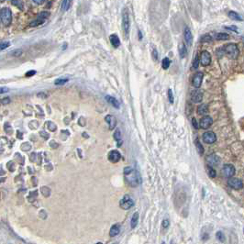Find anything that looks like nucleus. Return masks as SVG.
<instances>
[{
	"label": "nucleus",
	"mask_w": 244,
	"mask_h": 244,
	"mask_svg": "<svg viewBox=\"0 0 244 244\" xmlns=\"http://www.w3.org/2000/svg\"><path fill=\"white\" fill-rule=\"evenodd\" d=\"M168 96H169V101L170 103H173V95H172V89H169L168 90Z\"/></svg>",
	"instance_id": "nucleus-40"
},
{
	"label": "nucleus",
	"mask_w": 244,
	"mask_h": 244,
	"mask_svg": "<svg viewBox=\"0 0 244 244\" xmlns=\"http://www.w3.org/2000/svg\"><path fill=\"white\" fill-rule=\"evenodd\" d=\"M212 124H213V119H212L211 117H209V116H204L201 118L200 122H199V126L203 130L208 129Z\"/></svg>",
	"instance_id": "nucleus-11"
},
{
	"label": "nucleus",
	"mask_w": 244,
	"mask_h": 244,
	"mask_svg": "<svg viewBox=\"0 0 244 244\" xmlns=\"http://www.w3.org/2000/svg\"><path fill=\"white\" fill-rule=\"evenodd\" d=\"M211 63V55L208 51L204 50L201 52V56L199 59V63H201V65L203 66H207L209 65Z\"/></svg>",
	"instance_id": "nucleus-10"
},
{
	"label": "nucleus",
	"mask_w": 244,
	"mask_h": 244,
	"mask_svg": "<svg viewBox=\"0 0 244 244\" xmlns=\"http://www.w3.org/2000/svg\"><path fill=\"white\" fill-rule=\"evenodd\" d=\"M122 29L126 36H129L130 29V19L128 8H124L122 10Z\"/></svg>",
	"instance_id": "nucleus-4"
},
{
	"label": "nucleus",
	"mask_w": 244,
	"mask_h": 244,
	"mask_svg": "<svg viewBox=\"0 0 244 244\" xmlns=\"http://www.w3.org/2000/svg\"><path fill=\"white\" fill-rule=\"evenodd\" d=\"M10 102H11V100L9 97H4L2 99H0V105H2V106H6V105L9 104Z\"/></svg>",
	"instance_id": "nucleus-35"
},
{
	"label": "nucleus",
	"mask_w": 244,
	"mask_h": 244,
	"mask_svg": "<svg viewBox=\"0 0 244 244\" xmlns=\"http://www.w3.org/2000/svg\"><path fill=\"white\" fill-rule=\"evenodd\" d=\"M207 172H208V175L210 176L211 178H215L216 176H217V172H216V171H215V169L213 168V167H211V166H208L207 167Z\"/></svg>",
	"instance_id": "nucleus-29"
},
{
	"label": "nucleus",
	"mask_w": 244,
	"mask_h": 244,
	"mask_svg": "<svg viewBox=\"0 0 244 244\" xmlns=\"http://www.w3.org/2000/svg\"><path fill=\"white\" fill-rule=\"evenodd\" d=\"M139 40H142V32L139 30Z\"/></svg>",
	"instance_id": "nucleus-52"
},
{
	"label": "nucleus",
	"mask_w": 244,
	"mask_h": 244,
	"mask_svg": "<svg viewBox=\"0 0 244 244\" xmlns=\"http://www.w3.org/2000/svg\"><path fill=\"white\" fill-rule=\"evenodd\" d=\"M135 205L134 200L132 199V197L129 195H126L122 197V199L119 202V206L121 208H123L124 210H128V209L131 208L133 206Z\"/></svg>",
	"instance_id": "nucleus-6"
},
{
	"label": "nucleus",
	"mask_w": 244,
	"mask_h": 244,
	"mask_svg": "<svg viewBox=\"0 0 244 244\" xmlns=\"http://www.w3.org/2000/svg\"><path fill=\"white\" fill-rule=\"evenodd\" d=\"M170 64H171V61L169 60V58H164L162 62V66L164 70H167L169 68Z\"/></svg>",
	"instance_id": "nucleus-30"
},
{
	"label": "nucleus",
	"mask_w": 244,
	"mask_h": 244,
	"mask_svg": "<svg viewBox=\"0 0 244 244\" xmlns=\"http://www.w3.org/2000/svg\"><path fill=\"white\" fill-rule=\"evenodd\" d=\"M192 125L194 126V128H195L196 130L199 129V128H198V125H197V119H196L195 117L192 118Z\"/></svg>",
	"instance_id": "nucleus-45"
},
{
	"label": "nucleus",
	"mask_w": 244,
	"mask_h": 244,
	"mask_svg": "<svg viewBox=\"0 0 244 244\" xmlns=\"http://www.w3.org/2000/svg\"><path fill=\"white\" fill-rule=\"evenodd\" d=\"M37 96H38V97H40V98H46V97H47V94H45V93L41 92V93L37 94Z\"/></svg>",
	"instance_id": "nucleus-49"
},
{
	"label": "nucleus",
	"mask_w": 244,
	"mask_h": 244,
	"mask_svg": "<svg viewBox=\"0 0 244 244\" xmlns=\"http://www.w3.org/2000/svg\"><path fill=\"white\" fill-rule=\"evenodd\" d=\"M40 134H41V136L42 137V138H44V139H49V134L48 133H46L45 131H41L40 132Z\"/></svg>",
	"instance_id": "nucleus-47"
},
{
	"label": "nucleus",
	"mask_w": 244,
	"mask_h": 244,
	"mask_svg": "<svg viewBox=\"0 0 244 244\" xmlns=\"http://www.w3.org/2000/svg\"><path fill=\"white\" fill-rule=\"evenodd\" d=\"M12 4L17 6V8H20V9L23 8V4L21 2V0H12Z\"/></svg>",
	"instance_id": "nucleus-33"
},
{
	"label": "nucleus",
	"mask_w": 244,
	"mask_h": 244,
	"mask_svg": "<svg viewBox=\"0 0 244 244\" xmlns=\"http://www.w3.org/2000/svg\"><path fill=\"white\" fill-rule=\"evenodd\" d=\"M229 17H230L231 20H237V21H242V17L235 11H230L229 12Z\"/></svg>",
	"instance_id": "nucleus-25"
},
{
	"label": "nucleus",
	"mask_w": 244,
	"mask_h": 244,
	"mask_svg": "<svg viewBox=\"0 0 244 244\" xmlns=\"http://www.w3.org/2000/svg\"><path fill=\"white\" fill-rule=\"evenodd\" d=\"M120 158H121V155H120V153L117 151H115L114 150V151H111L108 153V160H109V162H111L113 163H117L120 160Z\"/></svg>",
	"instance_id": "nucleus-16"
},
{
	"label": "nucleus",
	"mask_w": 244,
	"mask_h": 244,
	"mask_svg": "<svg viewBox=\"0 0 244 244\" xmlns=\"http://www.w3.org/2000/svg\"><path fill=\"white\" fill-rule=\"evenodd\" d=\"M235 172H236V169L232 164H229V163L225 164L222 168V174L227 178L233 177Z\"/></svg>",
	"instance_id": "nucleus-8"
},
{
	"label": "nucleus",
	"mask_w": 244,
	"mask_h": 244,
	"mask_svg": "<svg viewBox=\"0 0 244 244\" xmlns=\"http://www.w3.org/2000/svg\"><path fill=\"white\" fill-rule=\"evenodd\" d=\"M223 51L225 52L227 55H228L229 58L233 59V60L237 59L239 57V47L235 43H230L228 45H226L223 48Z\"/></svg>",
	"instance_id": "nucleus-3"
},
{
	"label": "nucleus",
	"mask_w": 244,
	"mask_h": 244,
	"mask_svg": "<svg viewBox=\"0 0 244 244\" xmlns=\"http://www.w3.org/2000/svg\"><path fill=\"white\" fill-rule=\"evenodd\" d=\"M114 139L117 142H120L121 141V132L119 130H117L114 133Z\"/></svg>",
	"instance_id": "nucleus-34"
},
{
	"label": "nucleus",
	"mask_w": 244,
	"mask_h": 244,
	"mask_svg": "<svg viewBox=\"0 0 244 244\" xmlns=\"http://www.w3.org/2000/svg\"><path fill=\"white\" fill-rule=\"evenodd\" d=\"M105 120H106V122L108 123L109 130H113V129L116 128V126H117V118H116L115 116L108 115L106 117V118H105Z\"/></svg>",
	"instance_id": "nucleus-17"
},
{
	"label": "nucleus",
	"mask_w": 244,
	"mask_h": 244,
	"mask_svg": "<svg viewBox=\"0 0 244 244\" xmlns=\"http://www.w3.org/2000/svg\"><path fill=\"white\" fill-rule=\"evenodd\" d=\"M198 65H199V58H198V55H197V57L193 63V66H194V68H197Z\"/></svg>",
	"instance_id": "nucleus-42"
},
{
	"label": "nucleus",
	"mask_w": 244,
	"mask_h": 244,
	"mask_svg": "<svg viewBox=\"0 0 244 244\" xmlns=\"http://www.w3.org/2000/svg\"><path fill=\"white\" fill-rule=\"evenodd\" d=\"M35 74H36V71H29V72H27L26 73V75H25V76L26 77H31V76H33V75H35Z\"/></svg>",
	"instance_id": "nucleus-44"
},
{
	"label": "nucleus",
	"mask_w": 244,
	"mask_h": 244,
	"mask_svg": "<svg viewBox=\"0 0 244 244\" xmlns=\"http://www.w3.org/2000/svg\"><path fill=\"white\" fill-rule=\"evenodd\" d=\"M228 185L235 190H239L243 187V183L240 179L230 177L228 180Z\"/></svg>",
	"instance_id": "nucleus-9"
},
{
	"label": "nucleus",
	"mask_w": 244,
	"mask_h": 244,
	"mask_svg": "<svg viewBox=\"0 0 244 244\" xmlns=\"http://www.w3.org/2000/svg\"><path fill=\"white\" fill-rule=\"evenodd\" d=\"M109 40H110V42H111V44L113 45V47H115V48L119 47V45H120V40H119V38L117 37V35H116V34L110 35Z\"/></svg>",
	"instance_id": "nucleus-19"
},
{
	"label": "nucleus",
	"mask_w": 244,
	"mask_h": 244,
	"mask_svg": "<svg viewBox=\"0 0 244 244\" xmlns=\"http://www.w3.org/2000/svg\"><path fill=\"white\" fill-rule=\"evenodd\" d=\"M10 46V42L9 41H4L0 43V50H3L5 49H7L8 47Z\"/></svg>",
	"instance_id": "nucleus-36"
},
{
	"label": "nucleus",
	"mask_w": 244,
	"mask_h": 244,
	"mask_svg": "<svg viewBox=\"0 0 244 244\" xmlns=\"http://www.w3.org/2000/svg\"><path fill=\"white\" fill-rule=\"evenodd\" d=\"M206 162L208 163V166H211V167H215V166H218L220 163V159L219 157L216 154H210L207 156L206 158Z\"/></svg>",
	"instance_id": "nucleus-12"
},
{
	"label": "nucleus",
	"mask_w": 244,
	"mask_h": 244,
	"mask_svg": "<svg viewBox=\"0 0 244 244\" xmlns=\"http://www.w3.org/2000/svg\"><path fill=\"white\" fill-rule=\"evenodd\" d=\"M120 232V226L118 224H115L111 227L110 231H109V236L110 237H115L117 235H118Z\"/></svg>",
	"instance_id": "nucleus-20"
},
{
	"label": "nucleus",
	"mask_w": 244,
	"mask_h": 244,
	"mask_svg": "<svg viewBox=\"0 0 244 244\" xmlns=\"http://www.w3.org/2000/svg\"><path fill=\"white\" fill-rule=\"evenodd\" d=\"M215 37L218 41H227L230 39V35L227 33H224V32H219V33L216 34Z\"/></svg>",
	"instance_id": "nucleus-23"
},
{
	"label": "nucleus",
	"mask_w": 244,
	"mask_h": 244,
	"mask_svg": "<svg viewBox=\"0 0 244 244\" xmlns=\"http://www.w3.org/2000/svg\"><path fill=\"white\" fill-rule=\"evenodd\" d=\"M152 58L154 61H158V58H159V55H158V51H157V50H152Z\"/></svg>",
	"instance_id": "nucleus-39"
},
{
	"label": "nucleus",
	"mask_w": 244,
	"mask_h": 244,
	"mask_svg": "<svg viewBox=\"0 0 244 244\" xmlns=\"http://www.w3.org/2000/svg\"><path fill=\"white\" fill-rule=\"evenodd\" d=\"M216 236H217V238H218V239L219 241H224L225 240V236H224V234H223L222 231H218L217 234H216Z\"/></svg>",
	"instance_id": "nucleus-37"
},
{
	"label": "nucleus",
	"mask_w": 244,
	"mask_h": 244,
	"mask_svg": "<svg viewBox=\"0 0 244 244\" xmlns=\"http://www.w3.org/2000/svg\"><path fill=\"white\" fill-rule=\"evenodd\" d=\"M50 17V12L48 11H42L39 14V16L37 17L36 20H34L30 24L29 26L30 27H37V26H40L41 24H43L45 22V20L48 19Z\"/></svg>",
	"instance_id": "nucleus-5"
},
{
	"label": "nucleus",
	"mask_w": 244,
	"mask_h": 244,
	"mask_svg": "<svg viewBox=\"0 0 244 244\" xmlns=\"http://www.w3.org/2000/svg\"><path fill=\"white\" fill-rule=\"evenodd\" d=\"M227 29H229V30H232L236 33H238V28L236 26H230V27H225Z\"/></svg>",
	"instance_id": "nucleus-43"
},
{
	"label": "nucleus",
	"mask_w": 244,
	"mask_h": 244,
	"mask_svg": "<svg viewBox=\"0 0 244 244\" xmlns=\"http://www.w3.org/2000/svg\"><path fill=\"white\" fill-rule=\"evenodd\" d=\"M124 177L126 179V182L132 187H137L142 184L141 175L132 167H126L124 169Z\"/></svg>",
	"instance_id": "nucleus-1"
},
{
	"label": "nucleus",
	"mask_w": 244,
	"mask_h": 244,
	"mask_svg": "<svg viewBox=\"0 0 244 244\" xmlns=\"http://www.w3.org/2000/svg\"><path fill=\"white\" fill-rule=\"evenodd\" d=\"M70 4H71V0H63L62 2V9L63 11H66L69 9Z\"/></svg>",
	"instance_id": "nucleus-28"
},
{
	"label": "nucleus",
	"mask_w": 244,
	"mask_h": 244,
	"mask_svg": "<svg viewBox=\"0 0 244 244\" xmlns=\"http://www.w3.org/2000/svg\"><path fill=\"white\" fill-rule=\"evenodd\" d=\"M32 1L35 3V4H37V5H42L44 3L45 0H32Z\"/></svg>",
	"instance_id": "nucleus-50"
},
{
	"label": "nucleus",
	"mask_w": 244,
	"mask_h": 244,
	"mask_svg": "<svg viewBox=\"0 0 244 244\" xmlns=\"http://www.w3.org/2000/svg\"><path fill=\"white\" fill-rule=\"evenodd\" d=\"M13 164H14L13 162H8V164H7V165H8V170H9L10 172H13V171L15 170L14 168H12V165H13Z\"/></svg>",
	"instance_id": "nucleus-46"
},
{
	"label": "nucleus",
	"mask_w": 244,
	"mask_h": 244,
	"mask_svg": "<svg viewBox=\"0 0 244 244\" xmlns=\"http://www.w3.org/2000/svg\"><path fill=\"white\" fill-rule=\"evenodd\" d=\"M30 148H31L30 144H29V143H27V142H25V143H23V144L21 145V150H22V151H25L30 150Z\"/></svg>",
	"instance_id": "nucleus-38"
},
{
	"label": "nucleus",
	"mask_w": 244,
	"mask_h": 244,
	"mask_svg": "<svg viewBox=\"0 0 244 244\" xmlns=\"http://www.w3.org/2000/svg\"><path fill=\"white\" fill-rule=\"evenodd\" d=\"M191 100L194 103H200L203 100V93L199 90H194L191 93Z\"/></svg>",
	"instance_id": "nucleus-15"
},
{
	"label": "nucleus",
	"mask_w": 244,
	"mask_h": 244,
	"mask_svg": "<svg viewBox=\"0 0 244 244\" xmlns=\"http://www.w3.org/2000/svg\"><path fill=\"white\" fill-rule=\"evenodd\" d=\"M0 20L3 23L4 26L8 27L11 25L12 22V12L10 8L4 7L0 9Z\"/></svg>",
	"instance_id": "nucleus-2"
},
{
	"label": "nucleus",
	"mask_w": 244,
	"mask_h": 244,
	"mask_svg": "<svg viewBox=\"0 0 244 244\" xmlns=\"http://www.w3.org/2000/svg\"><path fill=\"white\" fill-rule=\"evenodd\" d=\"M179 54H180V57L181 58H185L186 56V53H187V50H186V47H185V43H180L179 45Z\"/></svg>",
	"instance_id": "nucleus-21"
},
{
	"label": "nucleus",
	"mask_w": 244,
	"mask_h": 244,
	"mask_svg": "<svg viewBox=\"0 0 244 244\" xmlns=\"http://www.w3.org/2000/svg\"><path fill=\"white\" fill-rule=\"evenodd\" d=\"M202 139L206 144H213L217 141V136L213 131H206L202 136Z\"/></svg>",
	"instance_id": "nucleus-7"
},
{
	"label": "nucleus",
	"mask_w": 244,
	"mask_h": 244,
	"mask_svg": "<svg viewBox=\"0 0 244 244\" xmlns=\"http://www.w3.org/2000/svg\"><path fill=\"white\" fill-rule=\"evenodd\" d=\"M48 129L50 130V131H55L56 129H57V126L53 123V122H51V121H48L47 123H46Z\"/></svg>",
	"instance_id": "nucleus-31"
},
{
	"label": "nucleus",
	"mask_w": 244,
	"mask_h": 244,
	"mask_svg": "<svg viewBox=\"0 0 244 244\" xmlns=\"http://www.w3.org/2000/svg\"><path fill=\"white\" fill-rule=\"evenodd\" d=\"M4 1H5V0H0V2H4Z\"/></svg>",
	"instance_id": "nucleus-53"
},
{
	"label": "nucleus",
	"mask_w": 244,
	"mask_h": 244,
	"mask_svg": "<svg viewBox=\"0 0 244 244\" xmlns=\"http://www.w3.org/2000/svg\"><path fill=\"white\" fill-rule=\"evenodd\" d=\"M202 81H203V73L201 72H197L193 78V86L196 87V88H199L202 84Z\"/></svg>",
	"instance_id": "nucleus-14"
},
{
	"label": "nucleus",
	"mask_w": 244,
	"mask_h": 244,
	"mask_svg": "<svg viewBox=\"0 0 244 244\" xmlns=\"http://www.w3.org/2000/svg\"><path fill=\"white\" fill-rule=\"evenodd\" d=\"M138 222H139V213L136 212L133 214L132 218H131V220H130V226L132 229H135L137 225H138Z\"/></svg>",
	"instance_id": "nucleus-22"
},
{
	"label": "nucleus",
	"mask_w": 244,
	"mask_h": 244,
	"mask_svg": "<svg viewBox=\"0 0 244 244\" xmlns=\"http://www.w3.org/2000/svg\"><path fill=\"white\" fill-rule=\"evenodd\" d=\"M168 226H169V221H168L167 219L163 220V228H167Z\"/></svg>",
	"instance_id": "nucleus-51"
},
{
	"label": "nucleus",
	"mask_w": 244,
	"mask_h": 244,
	"mask_svg": "<svg viewBox=\"0 0 244 244\" xmlns=\"http://www.w3.org/2000/svg\"><path fill=\"white\" fill-rule=\"evenodd\" d=\"M105 98H106V100L110 105H112L114 108H120V104H119V102L117 101V98H115V97H113L111 96H106V97H105Z\"/></svg>",
	"instance_id": "nucleus-18"
},
{
	"label": "nucleus",
	"mask_w": 244,
	"mask_h": 244,
	"mask_svg": "<svg viewBox=\"0 0 244 244\" xmlns=\"http://www.w3.org/2000/svg\"><path fill=\"white\" fill-rule=\"evenodd\" d=\"M208 111V108L206 104H201L197 108V113L199 115H206Z\"/></svg>",
	"instance_id": "nucleus-24"
},
{
	"label": "nucleus",
	"mask_w": 244,
	"mask_h": 244,
	"mask_svg": "<svg viewBox=\"0 0 244 244\" xmlns=\"http://www.w3.org/2000/svg\"><path fill=\"white\" fill-rule=\"evenodd\" d=\"M184 37H185V41L186 43L187 46H191L192 42H193V35H192V32L190 30L189 28H185L184 30Z\"/></svg>",
	"instance_id": "nucleus-13"
},
{
	"label": "nucleus",
	"mask_w": 244,
	"mask_h": 244,
	"mask_svg": "<svg viewBox=\"0 0 244 244\" xmlns=\"http://www.w3.org/2000/svg\"><path fill=\"white\" fill-rule=\"evenodd\" d=\"M11 53H12L13 56L17 57V56H20V55L22 53V51H21V50H14L13 52H11Z\"/></svg>",
	"instance_id": "nucleus-41"
},
{
	"label": "nucleus",
	"mask_w": 244,
	"mask_h": 244,
	"mask_svg": "<svg viewBox=\"0 0 244 244\" xmlns=\"http://www.w3.org/2000/svg\"><path fill=\"white\" fill-rule=\"evenodd\" d=\"M200 41L202 43H208V42H212V37L210 35L208 34H206V35H203L200 39Z\"/></svg>",
	"instance_id": "nucleus-27"
},
{
	"label": "nucleus",
	"mask_w": 244,
	"mask_h": 244,
	"mask_svg": "<svg viewBox=\"0 0 244 244\" xmlns=\"http://www.w3.org/2000/svg\"><path fill=\"white\" fill-rule=\"evenodd\" d=\"M68 82V79L67 78H59V79H56L54 81V84L56 85H62V84H64Z\"/></svg>",
	"instance_id": "nucleus-32"
},
{
	"label": "nucleus",
	"mask_w": 244,
	"mask_h": 244,
	"mask_svg": "<svg viewBox=\"0 0 244 244\" xmlns=\"http://www.w3.org/2000/svg\"><path fill=\"white\" fill-rule=\"evenodd\" d=\"M7 92H8V89L7 88V87H0V95L7 93Z\"/></svg>",
	"instance_id": "nucleus-48"
},
{
	"label": "nucleus",
	"mask_w": 244,
	"mask_h": 244,
	"mask_svg": "<svg viewBox=\"0 0 244 244\" xmlns=\"http://www.w3.org/2000/svg\"><path fill=\"white\" fill-rule=\"evenodd\" d=\"M195 144H196V147H197V152L202 155L204 153V147L203 145L201 144V142H199V139H196V142H195Z\"/></svg>",
	"instance_id": "nucleus-26"
}]
</instances>
